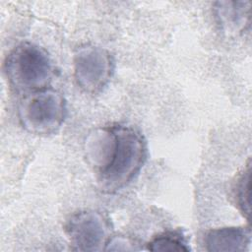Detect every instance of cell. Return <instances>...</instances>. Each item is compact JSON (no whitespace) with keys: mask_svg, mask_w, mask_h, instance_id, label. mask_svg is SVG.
Returning <instances> with one entry per match:
<instances>
[{"mask_svg":"<svg viewBox=\"0 0 252 252\" xmlns=\"http://www.w3.org/2000/svg\"><path fill=\"white\" fill-rule=\"evenodd\" d=\"M108 157L99 170V188L114 193L125 187L141 170L147 157V145L142 134L131 126L116 125Z\"/></svg>","mask_w":252,"mask_h":252,"instance_id":"6da1fadb","label":"cell"},{"mask_svg":"<svg viewBox=\"0 0 252 252\" xmlns=\"http://www.w3.org/2000/svg\"><path fill=\"white\" fill-rule=\"evenodd\" d=\"M4 68L10 84L27 94L48 88L53 75L48 53L32 42L17 45L7 56Z\"/></svg>","mask_w":252,"mask_h":252,"instance_id":"7a4b0ae2","label":"cell"},{"mask_svg":"<svg viewBox=\"0 0 252 252\" xmlns=\"http://www.w3.org/2000/svg\"><path fill=\"white\" fill-rule=\"evenodd\" d=\"M67 115V103L62 94L45 88L28 94L19 103L21 125L35 135H50L62 126Z\"/></svg>","mask_w":252,"mask_h":252,"instance_id":"3957f363","label":"cell"},{"mask_svg":"<svg viewBox=\"0 0 252 252\" xmlns=\"http://www.w3.org/2000/svg\"><path fill=\"white\" fill-rule=\"evenodd\" d=\"M74 78L86 93L101 91L114 72V59L106 49L95 45L79 47L74 54Z\"/></svg>","mask_w":252,"mask_h":252,"instance_id":"277c9868","label":"cell"},{"mask_svg":"<svg viewBox=\"0 0 252 252\" xmlns=\"http://www.w3.org/2000/svg\"><path fill=\"white\" fill-rule=\"evenodd\" d=\"M67 233L75 250L101 251L110 239V224L96 211L80 212L69 220Z\"/></svg>","mask_w":252,"mask_h":252,"instance_id":"5b68a950","label":"cell"},{"mask_svg":"<svg viewBox=\"0 0 252 252\" xmlns=\"http://www.w3.org/2000/svg\"><path fill=\"white\" fill-rule=\"evenodd\" d=\"M251 243L250 228L244 226H227L210 230L205 236L208 251L242 252Z\"/></svg>","mask_w":252,"mask_h":252,"instance_id":"8992f818","label":"cell"},{"mask_svg":"<svg viewBox=\"0 0 252 252\" xmlns=\"http://www.w3.org/2000/svg\"><path fill=\"white\" fill-rule=\"evenodd\" d=\"M249 1H221L217 2L215 15L220 30L228 34L241 33L250 24Z\"/></svg>","mask_w":252,"mask_h":252,"instance_id":"52a82bcc","label":"cell"},{"mask_svg":"<svg viewBox=\"0 0 252 252\" xmlns=\"http://www.w3.org/2000/svg\"><path fill=\"white\" fill-rule=\"evenodd\" d=\"M148 249L162 252H187L190 250L182 234L176 231L158 234L149 242Z\"/></svg>","mask_w":252,"mask_h":252,"instance_id":"ba28073f","label":"cell"},{"mask_svg":"<svg viewBox=\"0 0 252 252\" xmlns=\"http://www.w3.org/2000/svg\"><path fill=\"white\" fill-rule=\"evenodd\" d=\"M250 166L244 170L236 184V202L243 216H250Z\"/></svg>","mask_w":252,"mask_h":252,"instance_id":"9c48e42d","label":"cell"}]
</instances>
